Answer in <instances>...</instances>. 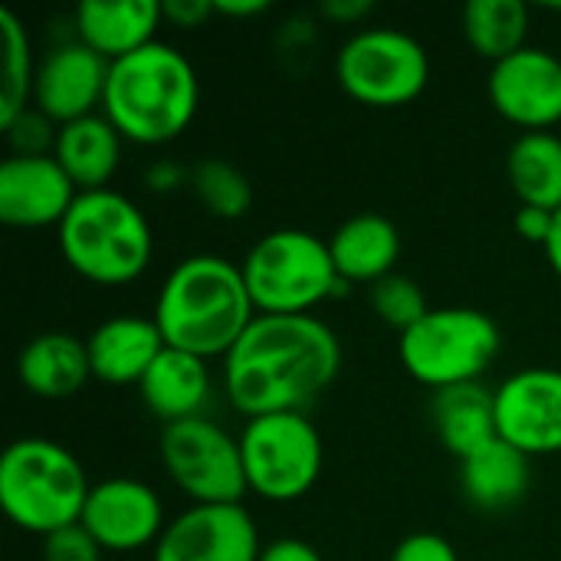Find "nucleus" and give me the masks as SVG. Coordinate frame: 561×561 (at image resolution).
<instances>
[{
  "mask_svg": "<svg viewBox=\"0 0 561 561\" xmlns=\"http://www.w3.org/2000/svg\"><path fill=\"white\" fill-rule=\"evenodd\" d=\"M503 348V332L493 316L470 306L431 309L398 339L404 371L431 391L477 385Z\"/></svg>",
  "mask_w": 561,
  "mask_h": 561,
  "instance_id": "nucleus-7",
  "label": "nucleus"
},
{
  "mask_svg": "<svg viewBox=\"0 0 561 561\" xmlns=\"http://www.w3.org/2000/svg\"><path fill=\"white\" fill-rule=\"evenodd\" d=\"M431 424L437 440L454 454L457 460H467L470 454L493 444L496 434V394L477 381L460 385L447 391H434L431 401Z\"/></svg>",
  "mask_w": 561,
  "mask_h": 561,
  "instance_id": "nucleus-23",
  "label": "nucleus"
},
{
  "mask_svg": "<svg viewBox=\"0 0 561 561\" xmlns=\"http://www.w3.org/2000/svg\"><path fill=\"white\" fill-rule=\"evenodd\" d=\"M161 13H164V23L194 30L207 16H214V0H161Z\"/></svg>",
  "mask_w": 561,
  "mask_h": 561,
  "instance_id": "nucleus-34",
  "label": "nucleus"
},
{
  "mask_svg": "<svg viewBox=\"0 0 561 561\" xmlns=\"http://www.w3.org/2000/svg\"><path fill=\"white\" fill-rule=\"evenodd\" d=\"M187 184L194 197L201 201V207L220 220H240L253 207L250 178L227 158H201L187 171Z\"/></svg>",
  "mask_w": 561,
  "mask_h": 561,
  "instance_id": "nucleus-28",
  "label": "nucleus"
},
{
  "mask_svg": "<svg viewBox=\"0 0 561 561\" xmlns=\"http://www.w3.org/2000/svg\"><path fill=\"white\" fill-rule=\"evenodd\" d=\"M260 561H325L306 539H273L263 546Z\"/></svg>",
  "mask_w": 561,
  "mask_h": 561,
  "instance_id": "nucleus-35",
  "label": "nucleus"
},
{
  "mask_svg": "<svg viewBox=\"0 0 561 561\" xmlns=\"http://www.w3.org/2000/svg\"><path fill=\"white\" fill-rule=\"evenodd\" d=\"M322 16H329L332 23H342V26H348V23H362L371 10H375V3L371 0H322Z\"/></svg>",
  "mask_w": 561,
  "mask_h": 561,
  "instance_id": "nucleus-36",
  "label": "nucleus"
},
{
  "mask_svg": "<svg viewBox=\"0 0 561 561\" xmlns=\"http://www.w3.org/2000/svg\"><path fill=\"white\" fill-rule=\"evenodd\" d=\"M3 135H7L13 154H53L59 125L30 105L23 115H16L10 125H3Z\"/></svg>",
  "mask_w": 561,
  "mask_h": 561,
  "instance_id": "nucleus-30",
  "label": "nucleus"
},
{
  "mask_svg": "<svg viewBox=\"0 0 561 561\" xmlns=\"http://www.w3.org/2000/svg\"><path fill=\"white\" fill-rule=\"evenodd\" d=\"M89 477L79 457L49 437H20L0 454V510L39 539L82 519Z\"/></svg>",
  "mask_w": 561,
  "mask_h": 561,
  "instance_id": "nucleus-5",
  "label": "nucleus"
},
{
  "mask_svg": "<svg viewBox=\"0 0 561 561\" xmlns=\"http://www.w3.org/2000/svg\"><path fill=\"white\" fill-rule=\"evenodd\" d=\"M197 102L201 82L194 62L164 39L108 62L102 115L125 141L168 145L181 138L197 115Z\"/></svg>",
  "mask_w": 561,
  "mask_h": 561,
  "instance_id": "nucleus-3",
  "label": "nucleus"
},
{
  "mask_svg": "<svg viewBox=\"0 0 561 561\" xmlns=\"http://www.w3.org/2000/svg\"><path fill=\"white\" fill-rule=\"evenodd\" d=\"M92 378L105 385H141L154 358L168 348L154 319L148 316H112L85 339Z\"/></svg>",
  "mask_w": 561,
  "mask_h": 561,
  "instance_id": "nucleus-17",
  "label": "nucleus"
},
{
  "mask_svg": "<svg viewBox=\"0 0 561 561\" xmlns=\"http://www.w3.org/2000/svg\"><path fill=\"white\" fill-rule=\"evenodd\" d=\"M105 82L108 59L72 36L36 59L33 108H39L56 125L95 115L105 99Z\"/></svg>",
  "mask_w": 561,
  "mask_h": 561,
  "instance_id": "nucleus-15",
  "label": "nucleus"
},
{
  "mask_svg": "<svg viewBox=\"0 0 561 561\" xmlns=\"http://www.w3.org/2000/svg\"><path fill=\"white\" fill-rule=\"evenodd\" d=\"M486 95L523 131H552L561 122V59L542 46H523L490 66Z\"/></svg>",
  "mask_w": 561,
  "mask_h": 561,
  "instance_id": "nucleus-13",
  "label": "nucleus"
},
{
  "mask_svg": "<svg viewBox=\"0 0 561 561\" xmlns=\"http://www.w3.org/2000/svg\"><path fill=\"white\" fill-rule=\"evenodd\" d=\"M329 253L342 283L375 286L378 279L398 273L394 266L401 260V230L391 217L378 210H362L332 230Z\"/></svg>",
  "mask_w": 561,
  "mask_h": 561,
  "instance_id": "nucleus-19",
  "label": "nucleus"
},
{
  "mask_svg": "<svg viewBox=\"0 0 561 561\" xmlns=\"http://www.w3.org/2000/svg\"><path fill=\"white\" fill-rule=\"evenodd\" d=\"M256 316L240 263L217 253H194L164 276L151 319L168 348L210 362L227 358Z\"/></svg>",
  "mask_w": 561,
  "mask_h": 561,
  "instance_id": "nucleus-2",
  "label": "nucleus"
},
{
  "mask_svg": "<svg viewBox=\"0 0 561 561\" xmlns=\"http://www.w3.org/2000/svg\"><path fill=\"white\" fill-rule=\"evenodd\" d=\"M552 224H556V210L529 207V204H519V210H516V217H513L516 233H519L526 243H536V247H546V240L552 237Z\"/></svg>",
  "mask_w": 561,
  "mask_h": 561,
  "instance_id": "nucleus-33",
  "label": "nucleus"
},
{
  "mask_svg": "<svg viewBox=\"0 0 561 561\" xmlns=\"http://www.w3.org/2000/svg\"><path fill=\"white\" fill-rule=\"evenodd\" d=\"M0 36H3V89H0V128L10 125L33 105V79L36 59L30 46V33L13 10H0Z\"/></svg>",
  "mask_w": 561,
  "mask_h": 561,
  "instance_id": "nucleus-27",
  "label": "nucleus"
},
{
  "mask_svg": "<svg viewBox=\"0 0 561 561\" xmlns=\"http://www.w3.org/2000/svg\"><path fill=\"white\" fill-rule=\"evenodd\" d=\"M342 342L316 316H256L224 358V394L247 421L306 414L339 378Z\"/></svg>",
  "mask_w": 561,
  "mask_h": 561,
  "instance_id": "nucleus-1",
  "label": "nucleus"
},
{
  "mask_svg": "<svg viewBox=\"0 0 561 561\" xmlns=\"http://www.w3.org/2000/svg\"><path fill=\"white\" fill-rule=\"evenodd\" d=\"M161 467L191 506L243 503L250 493L240 437L210 417H187L161 427Z\"/></svg>",
  "mask_w": 561,
  "mask_h": 561,
  "instance_id": "nucleus-9",
  "label": "nucleus"
},
{
  "mask_svg": "<svg viewBox=\"0 0 561 561\" xmlns=\"http://www.w3.org/2000/svg\"><path fill=\"white\" fill-rule=\"evenodd\" d=\"M371 309L388 329H398L404 335L411 325H417L431 312V302L417 279L404 273H391L371 286Z\"/></svg>",
  "mask_w": 561,
  "mask_h": 561,
  "instance_id": "nucleus-29",
  "label": "nucleus"
},
{
  "mask_svg": "<svg viewBox=\"0 0 561 561\" xmlns=\"http://www.w3.org/2000/svg\"><path fill=\"white\" fill-rule=\"evenodd\" d=\"M342 92L371 108H398L414 102L431 82L427 46L398 26L355 30L335 56Z\"/></svg>",
  "mask_w": 561,
  "mask_h": 561,
  "instance_id": "nucleus-8",
  "label": "nucleus"
},
{
  "mask_svg": "<svg viewBox=\"0 0 561 561\" xmlns=\"http://www.w3.org/2000/svg\"><path fill=\"white\" fill-rule=\"evenodd\" d=\"M76 197V184L53 154H10L0 164V220L7 227H59Z\"/></svg>",
  "mask_w": 561,
  "mask_h": 561,
  "instance_id": "nucleus-16",
  "label": "nucleus"
},
{
  "mask_svg": "<svg viewBox=\"0 0 561 561\" xmlns=\"http://www.w3.org/2000/svg\"><path fill=\"white\" fill-rule=\"evenodd\" d=\"M506 178L519 204L561 210V138L556 131H523L506 154Z\"/></svg>",
  "mask_w": 561,
  "mask_h": 561,
  "instance_id": "nucleus-25",
  "label": "nucleus"
},
{
  "mask_svg": "<svg viewBox=\"0 0 561 561\" xmlns=\"http://www.w3.org/2000/svg\"><path fill=\"white\" fill-rule=\"evenodd\" d=\"M460 26L473 53L500 62L529 46L533 13L523 0H467L460 10Z\"/></svg>",
  "mask_w": 561,
  "mask_h": 561,
  "instance_id": "nucleus-26",
  "label": "nucleus"
},
{
  "mask_svg": "<svg viewBox=\"0 0 561 561\" xmlns=\"http://www.w3.org/2000/svg\"><path fill=\"white\" fill-rule=\"evenodd\" d=\"M102 546L76 523L43 539V561H102Z\"/></svg>",
  "mask_w": 561,
  "mask_h": 561,
  "instance_id": "nucleus-31",
  "label": "nucleus"
},
{
  "mask_svg": "<svg viewBox=\"0 0 561 561\" xmlns=\"http://www.w3.org/2000/svg\"><path fill=\"white\" fill-rule=\"evenodd\" d=\"M496 434L519 454H561V368H523L496 391Z\"/></svg>",
  "mask_w": 561,
  "mask_h": 561,
  "instance_id": "nucleus-12",
  "label": "nucleus"
},
{
  "mask_svg": "<svg viewBox=\"0 0 561 561\" xmlns=\"http://www.w3.org/2000/svg\"><path fill=\"white\" fill-rule=\"evenodd\" d=\"M20 385L43 401H66L92 378L85 339L72 332H39L16 355Z\"/></svg>",
  "mask_w": 561,
  "mask_h": 561,
  "instance_id": "nucleus-20",
  "label": "nucleus"
},
{
  "mask_svg": "<svg viewBox=\"0 0 561 561\" xmlns=\"http://www.w3.org/2000/svg\"><path fill=\"white\" fill-rule=\"evenodd\" d=\"M138 394L151 417H158L164 427L187 417H204V408L214 394L210 365L197 355L164 348L141 378Z\"/></svg>",
  "mask_w": 561,
  "mask_h": 561,
  "instance_id": "nucleus-21",
  "label": "nucleus"
},
{
  "mask_svg": "<svg viewBox=\"0 0 561 561\" xmlns=\"http://www.w3.org/2000/svg\"><path fill=\"white\" fill-rule=\"evenodd\" d=\"M240 270L260 316H312L316 306L348 289L335 273L329 240L299 227L260 237Z\"/></svg>",
  "mask_w": 561,
  "mask_h": 561,
  "instance_id": "nucleus-6",
  "label": "nucleus"
},
{
  "mask_svg": "<svg viewBox=\"0 0 561 561\" xmlns=\"http://www.w3.org/2000/svg\"><path fill=\"white\" fill-rule=\"evenodd\" d=\"M79 526L105 552H138L154 549L164 533L161 496L135 477H108L92 483Z\"/></svg>",
  "mask_w": 561,
  "mask_h": 561,
  "instance_id": "nucleus-14",
  "label": "nucleus"
},
{
  "mask_svg": "<svg viewBox=\"0 0 561 561\" xmlns=\"http://www.w3.org/2000/svg\"><path fill=\"white\" fill-rule=\"evenodd\" d=\"M184 178H187V171H178V168H171V164H154V168L148 171V184H151L154 191H174L178 184H184Z\"/></svg>",
  "mask_w": 561,
  "mask_h": 561,
  "instance_id": "nucleus-38",
  "label": "nucleus"
},
{
  "mask_svg": "<svg viewBox=\"0 0 561 561\" xmlns=\"http://www.w3.org/2000/svg\"><path fill=\"white\" fill-rule=\"evenodd\" d=\"M66 266L95 286L135 283L154 256L145 210L122 191H82L56 227Z\"/></svg>",
  "mask_w": 561,
  "mask_h": 561,
  "instance_id": "nucleus-4",
  "label": "nucleus"
},
{
  "mask_svg": "<svg viewBox=\"0 0 561 561\" xmlns=\"http://www.w3.org/2000/svg\"><path fill=\"white\" fill-rule=\"evenodd\" d=\"M266 0H214V13L230 16V20H247L256 13H266Z\"/></svg>",
  "mask_w": 561,
  "mask_h": 561,
  "instance_id": "nucleus-37",
  "label": "nucleus"
},
{
  "mask_svg": "<svg viewBox=\"0 0 561 561\" xmlns=\"http://www.w3.org/2000/svg\"><path fill=\"white\" fill-rule=\"evenodd\" d=\"M76 39L115 62L148 43H154L164 23L158 0H82L72 13Z\"/></svg>",
  "mask_w": 561,
  "mask_h": 561,
  "instance_id": "nucleus-18",
  "label": "nucleus"
},
{
  "mask_svg": "<svg viewBox=\"0 0 561 561\" xmlns=\"http://www.w3.org/2000/svg\"><path fill=\"white\" fill-rule=\"evenodd\" d=\"M240 454L250 493L270 503H293L319 483L325 450L306 414H266L247 421Z\"/></svg>",
  "mask_w": 561,
  "mask_h": 561,
  "instance_id": "nucleus-10",
  "label": "nucleus"
},
{
  "mask_svg": "<svg viewBox=\"0 0 561 561\" xmlns=\"http://www.w3.org/2000/svg\"><path fill=\"white\" fill-rule=\"evenodd\" d=\"M263 542L243 503L187 506L154 542L151 561H260Z\"/></svg>",
  "mask_w": 561,
  "mask_h": 561,
  "instance_id": "nucleus-11",
  "label": "nucleus"
},
{
  "mask_svg": "<svg viewBox=\"0 0 561 561\" xmlns=\"http://www.w3.org/2000/svg\"><path fill=\"white\" fill-rule=\"evenodd\" d=\"M533 483V460L510 447L506 440H493L483 450L460 460V490L470 506L483 513H500L516 506Z\"/></svg>",
  "mask_w": 561,
  "mask_h": 561,
  "instance_id": "nucleus-24",
  "label": "nucleus"
},
{
  "mask_svg": "<svg viewBox=\"0 0 561 561\" xmlns=\"http://www.w3.org/2000/svg\"><path fill=\"white\" fill-rule=\"evenodd\" d=\"M546 256H549V266L556 270V276L561 279V210H556V224H552V237L546 240Z\"/></svg>",
  "mask_w": 561,
  "mask_h": 561,
  "instance_id": "nucleus-39",
  "label": "nucleus"
},
{
  "mask_svg": "<svg viewBox=\"0 0 561 561\" xmlns=\"http://www.w3.org/2000/svg\"><path fill=\"white\" fill-rule=\"evenodd\" d=\"M391 561H460V556L440 533H411L394 546Z\"/></svg>",
  "mask_w": 561,
  "mask_h": 561,
  "instance_id": "nucleus-32",
  "label": "nucleus"
},
{
  "mask_svg": "<svg viewBox=\"0 0 561 561\" xmlns=\"http://www.w3.org/2000/svg\"><path fill=\"white\" fill-rule=\"evenodd\" d=\"M122 141L125 138L118 135V128L102 112H95V115L59 125L53 158L69 174L79 194L102 191L108 187V181L115 178L122 164Z\"/></svg>",
  "mask_w": 561,
  "mask_h": 561,
  "instance_id": "nucleus-22",
  "label": "nucleus"
}]
</instances>
